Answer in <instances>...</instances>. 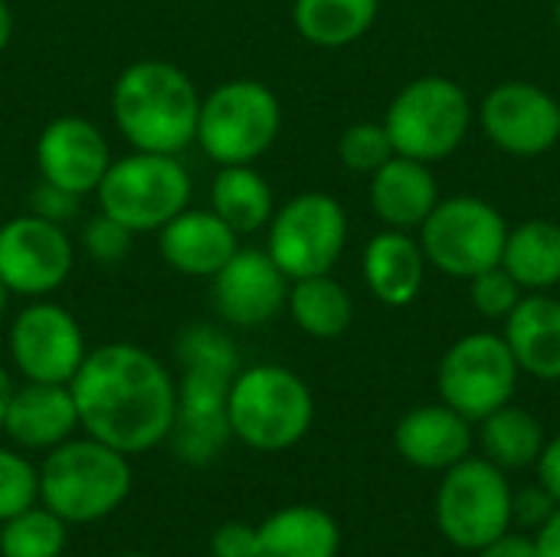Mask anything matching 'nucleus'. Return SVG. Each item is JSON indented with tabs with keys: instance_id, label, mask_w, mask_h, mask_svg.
Masks as SVG:
<instances>
[{
	"instance_id": "1",
	"label": "nucleus",
	"mask_w": 560,
	"mask_h": 557,
	"mask_svg": "<svg viewBox=\"0 0 560 557\" xmlns=\"http://www.w3.org/2000/svg\"><path fill=\"white\" fill-rule=\"evenodd\" d=\"M85 437L135 456L171 437L177 384L141 345L112 341L85 355L69 381Z\"/></svg>"
},
{
	"instance_id": "2",
	"label": "nucleus",
	"mask_w": 560,
	"mask_h": 557,
	"mask_svg": "<svg viewBox=\"0 0 560 557\" xmlns=\"http://www.w3.org/2000/svg\"><path fill=\"white\" fill-rule=\"evenodd\" d=\"M174 355L184 374L177 384L174 427L167 440L187 466H207L233 437L226 401L233 378L240 374V355L236 345L213 325L184 328Z\"/></svg>"
},
{
	"instance_id": "3",
	"label": "nucleus",
	"mask_w": 560,
	"mask_h": 557,
	"mask_svg": "<svg viewBox=\"0 0 560 557\" xmlns=\"http://www.w3.org/2000/svg\"><path fill=\"white\" fill-rule=\"evenodd\" d=\"M112 115L135 151L177 154L197 141L200 95L180 66L138 59L115 79Z\"/></svg>"
},
{
	"instance_id": "4",
	"label": "nucleus",
	"mask_w": 560,
	"mask_h": 557,
	"mask_svg": "<svg viewBox=\"0 0 560 557\" xmlns=\"http://www.w3.org/2000/svg\"><path fill=\"white\" fill-rule=\"evenodd\" d=\"M128 492V456L92 437L52 446L39 469V499L66 525H92L108 519Z\"/></svg>"
},
{
	"instance_id": "5",
	"label": "nucleus",
	"mask_w": 560,
	"mask_h": 557,
	"mask_svg": "<svg viewBox=\"0 0 560 557\" xmlns=\"http://www.w3.org/2000/svg\"><path fill=\"white\" fill-rule=\"evenodd\" d=\"M230 430L259 453H282L305 440L315 423L308 384L282 364H256L233 378L226 401Z\"/></svg>"
},
{
	"instance_id": "6",
	"label": "nucleus",
	"mask_w": 560,
	"mask_h": 557,
	"mask_svg": "<svg viewBox=\"0 0 560 557\" xmlns=\"http://www.w3.org/2000/svg\"><path fill=\"white\" fill-rule=\"evenodd\" d=\"M469 125L472 102L466 89L446 76H420L407 82L384 115L394 151L423 164L446 161L466 141Z\"/></svg>"
},
{
	"instance_id": "7",
	"label": "nucleus",
	"mask_w": 560,
	"mask_h": 557,
	"mask_svg": "<svg viewBox=\"0 0 560 557\" xmlns=\"http://www.w3.org/2000/svg\"><path fill=\"white\" fill-rule=\"evenodd\" d=\"M279 128L282 105L276 92L259 79H230L200 98L197 144L220 167L253 164L272 148Z\"/></svg>"
},
{
	"instance_id": "8",
	"label": "nucleus",
	"mask_w": 560,
	"mask_h": 557,
	"mask_svg": "<svg viewBox=\"0 0 560 557\" xmlns=\"http://www.w3.org/2000/svg\"><path fill=\"white\" fill-rule=\"evenodd\" d=\"M436 529L459 552H479L512 529L509 473L486 456H466L443 473L436 489Z\"/></svg>"
},
{
	"instance_id": "9",
	"label": "nucleus",
	"mask_w": 560,
	"mask_h": 557,
	"mask_svg": "<svg viewBox=\"0 0 560 557\" xmlns=\"http://www.w3.org/2000/svg\"><path fill=\"white\" fill-rule=\"evenodd\" d=\"M95 194L102 213L115 217L131 233H151L187 210L190 174L177 154L135 151L108 164Z\"/></svg>"
},
{
	"instance_id": "10",
	"label": "nucleus",
	"mask_w": 560,
	"mask_h": 557,
	"mask_svg": "<svg viewBox=\"0 0 560 557\" xmlns=\"http://www.w3.org/2000/svg\"><path fill=\"white\" fill-rule=\"evenodd\" d=\"M509 223L499 207L482 197H446L420 223L427 263L450 279H472L502 263Z\"/></svg>"
},
{
	"instance_id": "11",
	"label": "nucleus",
	"mask_w": 560,
	"mask_h": 557,
	"mask_svg": "<svg viewBox=\"0 0 560 557\" xmlns=\"http://www.w3.org/2000/svg\"><path fill=\"white\" fill-rule=\"evenodd\" d=\"M522 368L502 335L472 332L453 341L440 361L436 387L446 407L479 423L492 410L512 404Z\"/></svg>"
},
{
	"instance_id": "12",
	"label": "nucleus",
	"mask_w": 560,
	"mask_h": 557,
	"mask_svg": "<svg viewBox=\"0 0 560 557\" xmlns=\"http://www.w3.org/2000/svg\"><path fill=\"white\" fill-rule=\"evenodd\" d=\"M348 243V213L331 194H299L269 220L266 253L295 282L331 272Z\"/></svg>"
},
{
	"instance_id": "13",
	"label": "nucleus",
	"mask_w": 560,
	"mask_h": 557,
	"mask_svg": "<svg viewBox=\"0 0 560 557\" xmlns=\"http://www.w3.org/2000/svg\"><path fill=\"white\" fill-rule=\"evenodd\" d=\"M486 138L512 158L548 154L560 141V102L541 85L512 79L486 92L479 105Z\"/></svg>"
},
{
	"instance_id": "14",
	"label": "nucleus",
	"mask_w": 560,
	"mask_h": 557,
	"mask_svg": "<svg viewBox=\"0 0 560 557\" xmlns=\"http://www.w3.org/2000/svg\"><path fill=\"white\" fill-rule=\"evenodd\" d=\"M72 243L66 230L36 213L13 217L0 227V282L26 299H43L72 272Z\"/></svg>"
},
{
	"instance_id": "15",
	"label": "nucleus",
	"mask_w": 560,
	"mask_h": 557,
	"mask_svg": "<svg viewBox=\"0 0 560 557\" xmlns=\"http://www.w3.org/2000/svg\"><path fill=\"white\" fill-rule=\"evenodd\" d=\"M85 355L79 322L56 302H33L10 325V358L26 381L69 384Z\"/></svg>"
},
{
	"instance_id": "16",
	"label": "nucleus",
	"mask_w": 560,
	"mask_h": 557,
	"mask_svg": "<svg viewBox=\"0 0 560 557\" xmlns=\"http://www.w3.org/2000/svg\"><path fill=\"white\" fill-rule=\"evenodd\" d=\"M289 282L266 250H236L213 276V302L230 325L259 328L289 302Z\"/></svg>"
},
{
	"instance_id": "17",
	"label": "nucleus",
	"mask_w": 560,
	"mask_h": 557,
	"mask_svg": "<svg viewBox=\"0 0 560 557\" xmlns=\"http://www.w3.org/2000/svg\"><path fill=\"white\" fill-rule=\"evenodd\" d=\"M36 164L43 181L82 197L98 187V181L112 164V154L105 135L89 118L62 115L39 131Z\"/></svg>"
},
{
	"instance_id": "18",
	"label": "nucleus",
	"mask_w": 560,
	"mask_h": 557,
	"mask_svg": "<svg viewBox=\"0 0 560 557\" xmlns=\"http://www.w3.org/2000/svg\"><path fill=\"white\" fill-rule=\"evenodd\" d=\"M472 420H466L446 404L413 407L400 417L394 430V446L400 460L427 473H446L459 460L472 456Z\"/></svg>"
},
{
	"instance_id": "19",
	"label": "nucleus",
	"mask_w": 560,
	"mask_h": 557,
	"mask_svg": "<svg viewBox=\"0 0 560 557\" xmlns=\"http://www.w3.org/2000/svg\"><path fill=\"white\" fill-rule=\"evenodd\" d=\"M75 427H79V410L69 384L26 381L23 387H13L0 430L16 446L52 450L66 443L75 433Z\"/></svg>"
},
{
	"instance_id": "20",
	"label": "nucleus",
	"mask_w": 560,
	"mask_h": 557,
	"mask_svg": "<svg viewBox=\"0 0 560 557\" xmlns=\"http://www.w3.org/2000/svg\"><path fill=\"white\" fill-rule=\"evenodd\" d=\"M371 210L390 230H420V223L440 204V184L433 164L394 154L371 174Z\"/></svg>"
},
{
	"instance_id": "21",
	"label": "nucleus",
	"mask_w": 560,
	"mask_h": 557,
	"mask_svg": "<svg viewBox=\"0 0 560 557\" xmlns=\"http://www.w3.org/2000/svg\"><path fill=\"white\" fill-rule=\"evenodd\" d=\"M158 246L171 269L194 279H213L240 250L236 233L213 210H180L161 227Z\"/></svg>"
},
{
	"instance_id": "22",
	"label": "nucleus",
	"mask_w": 560,
	"mask_h": 557,
	"mask_svg": "<svg viewBox=\"0 0 560 557\" xmlns=\"http://www.w3.org/2000/svg\"><path fill=\"white\" fill-rule=\"evenodd\" d=\"M364 282L371 295L390 309L410 305L427 282V256L410 230H381L364 246Z\"/></svg>"
},
{
	"instance_id": "23",
	"label": "nucleus",
	"mask_w": 560,
	"mask_h": 557,
	"mask_svg": "<svg viewBox=\"0 0 560 557\" xmlns=\"http://www.w3.org/2000/svg\"><path fill=\"white\" fill-rule=\"evenodd\" d=\"M505 345L512 348L522 374L538 381H560V299L528 292L505 315Z\"/></svg>"
},
{
	"instance_id": "24",
	"label": "nucleus",
	"mask_w": 560,
	"mask_h": 557,
	"mask_svg": "<svg viewBox=\"0 0 560 557\" xmlns=\"http://www.w3.org/2000/svg\"><path fill=\"white\" fill-rule=\"evenodd\" d=\"M341 529L318 506H289L259 525V557H338Z\"/></svg>"
},
{
	"instance_id": "25",
	"label": "nucleus",
	"mask_w": 560,
	"mask_h": 557,
	"mask_svg": "<svg viewBox=\"0 0 560 557\" xmlns=\"http://www.w3.org/2000/svg\"><path fill=\"white\" fill-rule=\"evenodd\" d=\"M499 266L525 292H548L560 286V223L525 220L518 227H509Z\"/></svg>"
},
{
	"instance_id": "26",
	"label": "nucleus",
	"mask_w": 560,
	"mask_h": 557,
	"mask_svg": "<svg viewBox=\"0 0 560 557\" xmlns=\"http://www.w3.org/2000/svg\"><path fill=\"white\" fill-rule=\"evenodd\" d=\"M476 440L482 446V456L505 473L535 466L548 443L541 420L532 410L515 407V404H505V407L492 410L489 417H482Z\"/></svg>"
},
{
	"instance_id": "27",
	"label": "nucleus",
	"mask_w": 560,
	"mask_h": 557,
	"mask_svg": "<svg viewBox=\"0 0 560 557\" xmlns=\"http://www.w3.org/2000/svg\"><path fill=\"white\" fill-rule=\"evenodd\" d=\"M213 213L236 233H256L272 220V187L253 164H223L210 187Z\"/></svg>"
},
{
	"instance_id": "28",
	"label": "nucleus",
	"mask_w": 560,
	"mask_h": 557,
	"mask_svg": "<svg viewBox=\"0 0 560 557\" xmlns=\"http://www.w3.org/2000/svg\"><path fill=\"white\" fill-rule=\"evenodd\" d=\"M381 0H295L292 23L312 46L338 49L358 43L377 20Z\"/></svg>"
},
{
	"instance_id": "29",
	"label": "nucleus",
	"mask_w": 560,
	"mask_h": 557,
	"mask_svg": "<svg viewBox=\"0 0 560 557\" xmlns=\"http://www.w3.org/2000/svg\"><path fill=\"white\" fill-rule=\"evenodd\" d=\"M285 305L292 312V322L312 338H338L354 322V302L348 289L331 279V272L295 279L289 286Z\"/></svg>"
},
{
	"instance_id": "30",
	"label": "nucleus",
	"mask_w": 560,
	"mask_h": 557,
	"mask_svg": "<svg viewBox=\"0 0 560 557\" xmlns=\"http://www.w3.org/2000/svg\"><path fill=\"white\" fill-rule=\"evenodd\" d=\"M66 548V522L43 509H26L3 522L0 557H59Z\"/></svg>"
},
{
	"instance_id": "31",
	"label": "nucleus",
	"mask_w": 560,
	"mask_h": 557,
	"mask_svg": "<svg viewBox=\"0 0 560 557\" xmlns=\"http://www.w3.org/2000/svg\"><path fill=\"white\" fill-rule=\"evenodd\" d=\"M397 151L390 144V135H387L384 121H358V125L345 128V135L338 141L341 164L348 171H358V174H374Z\"/></svg>"
},
{
	"instance_id": "32",
	"label": "nucleus",
	"mask_w": 560,
	"mask_h": 557,
	"mask_svg": "<svg viewBox=\"0 0 560 557\" xmlns=\"http://www.w3.org/2000/svg\"><path fill=\"white\" fill-rule=\"evenodd\" d=\"M39 499V473L13 450H0V522L26 512Z\"/></svg>"
},
{
	"instance_id": "33",
	"label": "nucleus",
	"mask_w": 560,
	"mask_h": 557,
	"mask_svg": "<svg viewBox=\"0 0 560 557\" xmlns=\"http://www.w3.org/2000/svg\"><path fill=\"white\" fill-rule=\"evenodd\" d=\"M522 295H525V289L502 266H492L469 279V302L482 318L505 322V315L522 302Z\"/></svg>"
},
{
	"instance_id": "34",
	"label": "nucleus",
	"mask_w": 560,
	"mask_h": 557,
	"mask_svg": "<svg viewBox=\"0 0 560 557\" xmlns=\"http://www.w3.org/2000/svg\"><path fill=\"white\" fill-rule=\"evenodd\" d=\"M131 230L125 223H118L115 217L108 213H98L95 220L85 223V233H82V243H85V253L102 263V266H115L128 256L131 250Z\"/></svg>"
},
{
	"instance_id": "35",
	"label": "nucleus",
	"mask_w": 560,
	"mask_h": 557,
	"mask_svg": "<svg viewBox=\"0 0 560 557\" xmlns=\"http://www.w3.org/2000/svg\"><path fill=\"white\" fill-rule=\"evenodd\" d=\"M555 512H558V499L541 483L512 492V525H518L522 532H541Z\"/></svg>"
},
{
	"instance_id": "36",
	"label": "nucleus",
	"mask_w": 560,
	"mask_h": 557,
	"mask_svg": "<svg viewBox=\"0 0 560 557\" xmlns=\"http://www.w3.org/2000/svg\"><path fill=\"white\" fill-rule=\"evenodd\" d=\"M213 557H259V529L243 522H226L210 538Z\"/></svg>"
},
{
	"instance_id": "37",
	"label": "nucleus",
	"mask_w": 560,
	"mask_h": 557,
	"mask_svg": "<svg viewBox=\"0 0 560 557\" xmlns=\"http://www.w3.org/2000/svg\"><path fill=\"white\" fill-rule=\"evenodd\" d=\"M75 204H79L75 194H69L66 187H56V184H49V181H39V184L33 187V194H30V210H33L36 217H43V220L59 223V227L75 213Z\"/></svg>"
},
{
	"instance_id": "38",
	"label": "nucleus",
	"mask_w": 560,
	"mask_h": 557,
	"mask_svg": "<svg viewBox=\"0 0 560 557\" xmlns=\"http://www.w3.org/2000/svg\"><path fill=\"white\" fill-rule=\"evenodd\" d=\"M479 557H541L538 552V542H535V535H528V532H505V535H499L495 542H489L486 548H479L476 552Z\"/></svg>"
},
{
	"instance_id": "39",
	"label": "nucleus",
	"mask_w": 560,
	"mask_h": 557,
	"mask_svg": "<svg viewBox=\"0 0 560 557\" xmlns=\"http://www.w3.org/2000/svg\"><path fill=\"white\" fill-rule=\"evenodd\" d=\"M535 466H538V483L558 499L560 506V433L545 443V450H541Z\"/></svg>"
},
{
	"instance_id": "40",
	"label": "nucleus",
	"mask_w": 560,
	"mask_h": 557,
	"mask_svg": "<svg viewBox=\"0 0 560 557\" xmlns=\"http://www.w3.org/2000/svg\"><path fill=\"white\" fill-rule=\"evenodd\" d=\"M535 542H538L541 557H560V506L558 512L548 519V525L541 532H535Z\"/></svg>"
},
{
	"instance_id": "41",
	"label": "nucleus",
	"mask_w": 560,
	"mask_h": 557,
	"mask_svg": "<svg viewBox=\"0 0 560 557\" xmlns=\"http://www.w3.org/2000/svg\"><path fill=\"white\" fill-rule=\"evenodd\" d=\"M10 36H13V13H10L7 0H0V53L7 49Z\"/></svg>"
},
{
	"instance_id": "42",
	"label": "nucleus",
	"mask_w": 560,
	"mask_h": 557,
	"mask_svg": "<svg viewBox=\"0 0 560 557\" xmlns=\"http://www.w3.org/2000/svg\"><path fill=\"white\" fill-rule=\"evenodd\" d=\"M10 394H13V384L7 378V371L0 368V427H3V414H7V404H10Z\"/></svg>"
},
{
	"instance_id": "43",
	"label": "nucleus",
	"mask_w": 560,
	"mask_h": 557,
	"mask_svg": "<svg viewBox=\"0 0 560 557\" xmlns=\"http://www.w3.org/2000/svg\"><path fill=\"white\" fill-rule=\"evenodd\" d=\"M7 295H10V289L0 282V315H3V309H7Z\"/></svg>"
},
{
	"instance_id": "44",
	"label": "nucleus",
	"mask_w": 560,
	"mask_h": 557,
	"mask_svg": "<svg viewBox=\"0 0 560 557\" xmlns=\"http://www.w3.org/2000/svg\"><path fill=\"white\" fill-rule=\"evenodd\" d=\"M555 23H558V30H560V0L555 3Z\"/></svg>"
},
{
	"instance_id": "45",
	"label": "nucleus",
	"mask_w": 560,
	"mask_h": 557,
	"mask_svg": "<svg viewBox=\"0 0 560 557\" xmlns=\"http://www.w3.org/2000/svg\"><path fill=\"white\" fill-rule=\"evenodd\" d=\"M121 557H151V555H121Z\"/></svg>"
}]
</instances>
